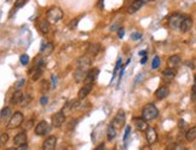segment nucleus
I'll return each mask as SVG.
<instances>
[{
	"label": "nucleus",
	"instance_id": "nucleus-14",
	"mask_svg": "<svg viewBox=\"0 0 196 150\" xmlns=\"http://www.w3.org/2000/svg\"><path fill=\"white\" fill-rule=\"evenodd\" d=\"M100 50H102L100 45L97 44V42H94V44H90V45H88V47H87V50H86V53L90 54V56H92V57H96V56L100 52Z\"/></svg>",
	"mask_w": 196,
	"mask_h": 150
},
{
	"label": "nucleus",
	"instance_id": "nucleus-49",
	"mask_svg": "<svg viewBox=\"0 0 196 150\" xmlns=\"http://www.w3.org/2000/svg\"><path fill=\"white\" fill-rule=\"evenodd\" d=\"M145 63H146V56L140 59V64H145Z\"/></svg>",
	"mask_w": 196,
	"mask_h": 150
},
{
	"label": "nucleus",
	"instance_id": "nucleus-18",
	"mask_svg": "<svg viewBox=\"0 0 196 150\" xmlns=\"http://www.w3.org/2000/svg\"><path fill=\"white\" fill-rule=\"evenodd\" d=\"M143 5H144V1H143V0H134V1L127 7V13H134V12H137L138 10L142 8Z\"/></svg>",
	"mask_w": 196,
	"mask_h": 150
},
{
	"label": "nucleus",
	"instance_id": "nucleus-51",
	"mask_svg": "<svg viewBox=\"0 0 196 150\" xmlns=\"http://www.w3.org/2000/svg\"><path fill=\"white\" fill-rule=\"evenodd\" d=\"M17 148H7V149H5V150H16Z\"/></svg>",
	"mask_w": 196,
	"mask_h": 150
},
{
	"label": "nucleus",
	"instance_id": "nucleus-31",
	"mask_svg": "<svg viewBox=\"0 0 196 150\" xmlns=\"http://www.w3.org/2000/svg\"><path fill=\"white\" fill-rule=\"evenodd\" d=\"M7 140H8V134L5 133V132H2V133H1V138H0V143H1V145H4L5 143H7Z\"/></svg>",
	"mask_w": 196,
	"mask_h": 150
},
{
	"label": "nucleus",
	"instance_id": "nucleus-5",
	"mask_svg": "<svg viewBox=\"0 0 196 150\" xmlns=\"http://www.w3.org/2000/svg\"><path fill=\"white\" fill-rule=\"evenodd\" d=\"M184 18H185V16L179 15V13L172 15V16L169 17V19H168V25H169V28H171V29H179L181 22L184 21Z\"/></svg>",
	"mask_w": 196,
	"mask_h": 150
},
{
	"label": "nucleus",
	"instance_id": "nucleus-50",
	"mask_svg": "<svg viewBox=\"0 0 196 150\" xmlns=\"http://www.w3.org/2000/svg\"><path fill=\"white\" fill-rule=\"evenodd\" d=\"M192 87L196 88V75H195V77H194V85H192Z\"/></svg>",
	"mask_w": 196,
	"mask_h": 150
},
{
	"label": "nucleus",
	"instance_id": "nucleus-30",
	"mask_svg": "<svg viewBox=\"0 0 196 150\" xmlns=\"http://www.w3.org/2000/svg\"><path fill=\"white\" fill-rule=\"evenodd\" d=\"M160 63H161V60H160V57H154V60H152V69H157L158 67H160Z\"/></svg>",
	"mask_w": 196,
	"mask_h": 150
},
{
	"label": "nucleus",
	"instance_id": "nucleus-24",
	"mask_svg": "<svg viewBox=\"0 0 196 150\" xmlns=\"http://www.w3.org/2000/svg\"><path fill=\"white\" fill-rule=\"evenodd\" d=\"M116 137V128L113 126V125H109L108 126V129H106V138L108 140H113L114 138Z\"/></svg>",
	"mask_w": 196,
	"mask_h": 150
},
{
	"label": "nucleus",
	"instance_id": "nucleus-46",
	"mask_svg": "<svg viewBox=\"0 0 196 150\" xmlns=\"http://www.w3.org/2000/svg\"><path fill=\"white\" fill-rule=\"evenodd\" d=\"M28 149V145L27 144H24V145H21V146H18L16 150H27Z\"/></svg>",
	"mask_w": 196,
	"mask_h": 150
},
{
	"label": "nucleus",
	"instance_id": "nucleus-10",
	"mask_svg": "<svg viewBox=\"0 0 196 150\" xmlns=\"http://www.w3.org/2000/svg\"><path fill=\"white\" fill-rule=\"evenodd\" d=\"M36 25H38V29H39V31L41 34H47L48 30H50V22L47 19H45V18L38 19Z\"/></svg>",
	"mask_w": 196,
	"mask_h": 150
},
{
	"label": "nucleus",
	"instance_id": "nucleus-2",
	"mask_svg": "<svg viewBox=\"0 0 196 150\" xmlns=\"http://www.w3.org/2000/svg\"><path fill=\"white\" fill-rule=\"evenodd\" d=\"M63 18V11L60 7L58 6H52L47 10V13H46V19L50 22V23H57L58 21H60Z\"/></svg>",
	"mask_w": 196,
	"mask_h": 150
},
{
	"label": "nucleus",
	"instance_id": "nucleus-23",
	"mask_svg": "<svg viewBox=\"0 0 196 150\" xmlns=\"http://www.w3.org/2000/svg\"><path fill=\"white\" fill-rule=\"evenodd\" d=\"M185 138L188 142H194L196 139V126L189 128L186 132H185Z\"/></svg>",
	"mask_w": 196,
	"mask_h": 150
},
{
	"label": "nucleus",
	"instance_id": "nucleus-22",
	"mask_svg": "<svg viewBox=\"0 0 196 150\" xmlns=\"http://www.w3.org/2000/svg\"><path fill=\"white\" fill-rule=\"evenodd\" d=\"M23 93L21 92V91H15V93L12 94V97H11V103L13 104V105H16V104H21V102H22V99H23Z\"/></svg>",
	"mask_w": 196,
	"mask_h": 150
},
{
	"label": "nucleus",
	"instance_id": "nucleus-32",
	"mask_svg": "<svg viewBox=\"0 0 196 150\" xmlns=\"http://www.w3.org/2000/svg\"><path fill=\"white\" fill-rule=\"evenodd\" d=\"M19 60H21V63H22L23 65L28 64V62H29V57H28V54H22L21 58H19Z\"/></svg>",
	"mask_w": 196,
	"mask_h": 150
},
{
	"label": "nucleus",
	"instance_id": "nucleus-43",
	"mask_svg": "<svg viewBox=\"0 0 196 150\" xmlns=\"http://www.w3.org/2000/svg\"><path fill=\"white\" fill-rule=\"evenodd\" d=\"M103 5H104V0H98V2H97V7H98L99 10H102V8L104 7Z\"/></svg>",
	"mask_w": 196,
	"mask_h": 150
},
{
	"label": "nucleus",
	"instance_id": "nucleus-40",
	"mask_svg": "<svg viewBox=\"0 0 196 150\" xmlns=\"http://www.w3.org/2000/svg\"><path fill=\"white\" fill-rule=\"evenodd\" d=\"M173 150H186V148H185L183 144H177V145L174 146Z\"/></svg>",
	"mask_w": 196,
	"mask_h": 150
},
{
	"label": "nucleus",
	"instance_id": "nucleus-27",
	"mask_svg": "<svg viewBox=\"0 0 196 150\" xmlns=\"http://www.w3.org/2000/svg\"><path fill=\"white\" fill-rule=\"evenodd\" d=\"M50 88V82L47 80H42L41 83H40V92L41 93H46Z\"/></svg>",
	"mask_w": 196,
	"mask_h": 150
},
{
	"label": "nucleus",
	"instance_id": "nucleus-34",
	"mask_svg": "<svg viewBox=\"0 0 196 150\" xmlns=\"http://www.w3.org/2000/svg\"><path fill=\"white\" fill-rule=\"evenodd\" d=\"M131 39L132 40H139V39H142V34L140 33H133L131 35Z\"/></svg>",
	"mask_w": 196,
	"mask_h": 150
},
{
	"label": "nucleus",
	"instance_id": "nucleus-19",
	"mask_svg": "<svg viewBox=\"0 0 196 150\" xmlns=\"http://www.w3.org/2000/svg\"><path fill=\"white\" fill-rule=\"evenodd\" d=\"M191 27H192V19L190 18V17H188V16H185V18H184V21L181 22V24H180V31L181 33H186V31H189L190 29H191Z\"/></svg>",
	"mask_w": 196,
	"mask_h": 150
},
{
	"label": "nucleus",
	"instance_id": "nucleus-48",
	"mask_svg": "<svg viewBox=\"0 0 196 150\" xmlns=\"http://www.w3.org/2000/svg\"><path fill=\"white\" fill-rule=\"evenodd\" d=\"M139 56H140V57H145V56H146V51H140V52H139Z\"/></svg>",
	"mask_w": 196,
	"mask_h": 150
},
{
	"label": "nucleus",
	"instance_id": "nucleus-3",
	"mask_svg": "<svg viewBox=\"0 0 196 150\" xmlns=\"http://www.w3.org/2000/svg\"><path fill=\"white\" fill-rule=\"evenodd\" d=\"M157 115H158V110H157V108H156L154 104L149 103V104L144 105V108H143V110H142V117H143L144 120L151 121V120L156 119Z\"/></svg>",
	"mask_w": 196,
	"mask_h": 150
},
{
	"label": "nucleus",
	"instance_id": "nucleus-9",
	"mask_svg": "<svg viewBox=\"0 0 196 150\" xmlns=\"http://www.w3.org/2000/svg\"><path fill=\"white\" fill-rule=\"evenodd\" d=\"M56 144H57V138L54 135H50L42 143V149L44 150H54Z\"/></svg>",
	"mask_w": 196,
	"mask_h": 150
},
{
	"label": "nucleus",
	"instance_id": "nucleus-7",
	"mask_svg": "<svg viewBox=\"0 0 196 150\" xmlns=\"http://www.w3.org/2000/svg\"><path fill=\"white\" fill-rule=\"evenodd\" d=\"M51 121H52V126L58 128V127H60L65 122V114L63 111H58L54 115H52Z\"/></svg>",
	"mask_w": 196,
	"mask_h": 150
},
{
	"label": "nucleus",
	"instance_id": "nucleus-26",
	"mask_svg": "<svg viewBox=\"0 0 196 150\" xmlns=\"http://www.w3.org/2000/svg\"><path fill=\"white\" fill-rule=\"evenodd\" d=\"M10 116H12V115H11V109H10L8 106L4 108V109L1 110V121L5 122V120H7Z\"/></svg>",
	"mask_w": 196,
	"mask_h": 150
},
{
	"label": "nucleus",
	"instance_id": "nucleus-44",
	"mask_svg": "<svg viewBox=\"0 0 196 150\" xmlns=\"http://www.w3.org/2000/svg\"><path fill=\"white\" fill-rule=\"evenodd\" d=\"M104 149H105L104 143H102V144H99L98 146H96V148H94V150H104Z\"/></svg>",
	"mask_w": 196,
	"mask_h": 150
},
{
	"label": "nucleus",
	"instance_id": "nucleus-20",
	"mask_svg": "<svg viewBox=\"0 0 196 150\" xmlns=\"http://www.w3.org/2000/svg\"><path fill=\"white\" fill-rule=\"evenodd\" d=\"M168 93H169V88L167 86H160L155 92V97L157 99H163L168 96Z\"/></svg>",
	"mask_w": 196,
	"mask_h": 150
},
{
	"label": "nucleus",
	"instance_id": "nucleus-28",
	"mask_svg": "<svg viewBox=\"0 0 196 150\" xmlns=\"http://www.w3.org/2000/svg\"><path fill=\"white\" fill-rule=\"evenodd\" d=\"M30 100H31V97L28 94V93H25L24 96H23V99H22V102H21V106H27L29 103H30Z\"/></svg>",
	"mask_w": 196,
	"mask_h": 150
},
{
	"label": "nucleus",
	"instance_id": "nucleus-16",
	"mask_svg": "<svg viewBox=\"0 0 196 150\" xmlns=\"http://www.w3.org/2000/svg\"><path fill=\"white\" fill-rule=\"evenodd\" d=\"M13 143H15L16 145H18V146L27 144V133H25V131H23V132L16 134V135L13 137Z\"/></svg>",
	"mask_w": 196,
	"mask_h": 150
},
{
	"label": "nucleus",
	"instance_id": "nucleus-21",
	"mask_svg": "<svg viewBox=\"0 0 196 150\" xmlns=\"http://www.w3.org/2000/svg\"><path fill=\"white\" fill-rule=\"evenodd\" d=\"M98 73H99V69L97 68H93V69H90V71L87 73V77L85 80V83H93V81L97 79L98 76Z\"/></svg>",
	"mask_w": 196,
	"mask_h": 150
},
{
	"label": "nucleus",
	"instance_id": "nucleus-12",
	"mask_svg": "<svg viewBox=\"0 0 196 150\" xmlns=\"http://www.w3.org/2000/svg\"><path fill=\"white\" fill-rule=\"evenodd\" d=\"M133 122H134V126H136V128H137L138 131L144 132V131H146V129L149 128V127H148L146 120H144L143 117H134V119H133Z\"/></svg>",
	"mask_w": 196,
	"mask_h": 150
},
{
	"label": "nucleus",
	"instance_id": "nucleus-42",
	"mask_svg": "<svg viewBox=\"0 0 196 150\" xmlns=\"http://www.w3.org/2000/svg\"><path fill=\"white\" fill-rule=\"evenodd\" d=\"M191 100H196V88H194L192 87V90H191Z\"/></svg>",
	"mask_w": 196,
	"mask_h": 150
},
{
	"label": "nucleus",
	"instance_id": "nucleus-33",
	"mask_svg": "<svg viewBox=\"0 0 196 150\" xmlns=\"http://www.w3.org/2000/svg\"><path fill=\"white\" fill-rule=\"evenodd\" d=\"M120 64H121V58H117V62H116V65H115V69H114V74H113V77L116 75V71L119 70L120 68Z\"/></svg>",
	"mask_w": 196,
	"mask_h": 150
},
{
	"label": "nucleus",
	"instance_id": "nucleus-15",
	"mask_svg": "<svg viewBox=\"0 0 196 150\" xmlns=\"http://www.w3.org/2000/svg\"><path fill=\"white\" fill-rule=\"evenodd\" d=\"M92 87H93V83H85V85L80 88V91H79V93H77L79 99H83V98H86L87 94L91 92Z\"/></svg>",
	"mask_w": 196,
	"mask_h": 150
},
{
	"label": "nucleus",
	"instance_id": "nucleus-1",
	"mask_svg": "<svg viewBox=\"0 0 196 150\" xmlns=\"http://www.w3.org/2000/svg\"><path fill=\"white\" fill-rule=\"evenodd\" d=\"M91 68V58L87 56H82L76 60V69L74 71V80L77 83H81L86 80L87 73Z\"/></svg>",
	"mask_w": 196,
	"mask_h": 150
},
{
	"label": "nucleus",
	"instance_id": "nucleus-35",
	"mask_svg": "<svg viewBox=\"0 0 196 150\" xmlns=\"http://www.w3.org/2000/svg\"><path fill=\"white\" fill-rule=\"evenodd\" d=\"M77 121H79L77 119H74V120H71V122H70V125H69V127H68V129H69V131H71V129H73V128H74V127L76 126V123H77Z\"/></svg>",
	"mask_w": 196,
	"mask_h": 150
},
{
	"label": "nucleus",
	"instance_id": "nucleus-4",
	"mask_svg": "<svg viewBox=\"0 0 196 150\" xmlns=\"http://www.w3.org/2000/svg\"><path fill=\"white\" fill-rule=\"evenodd\" d=\"M23 120H24V116L21 111H16L15 114H12V116L10 117L8 122H7V128L8 129H13V128H17L19 127L22 123H23Z\"/></svg>",
	"mask_w": 196,
	"mask_h": 150
},
{
	"label": "nucleus",
	"instance_id": "nucleus-39",
	"mask_svg": "<svg viewBox=\"0 0 196 150\" xmlns=\"http://www.w3.org/2000/svg\"><path fill=\"white\" fill-rule=\"evenodd\" d=\"M129 132H131V127H129V126H127V127H126V131H125V135H123V140H125V142H126V139H127V137H128Z\"/></svg>",
	"mask_w": 196,
	"mask_h": 150
},
{
	"label": "nucleus",
	"instance_id": "nucleus-41",
	"mask_svg": "<svg viewBox=\"0 0 196 150\" xmlns=\"http://www.w3.org/2000/svg\"><path fill=\"white\" fill-rule=\"evenodd\" d=\"M47 100H48V99H47V97L42 96V97L40 98V104H41V105H45V104H47Z\"/></svg>",
	"mask_w": 196,
	"mask_h": 150
},
{
	"label": "nucleus",
	"instance_id": "nucleus-47",
	"mask_svg": "<svg viewBox=\"0 0 196 150\" xmlns=\"http://www.w3.org/2000/svg\"><path fill=\"white\" fill-rule=\"evenodd\" d=\"M140 150H151V148H150L149 145H144V146H142Z\"/></svg>",
	"mask_w": 196,
	"mask_h": 150
},
{
	"label": "nucleus",
	"instance_id": "nucleus-17",
	"mask_svg": "<svg viewBox=\"0 0 196 150\" xmlns=\"http://www.w3.org/2000/svg\"><path fill=\"white\" fill-rule=\"evenodd\" d=\"M174 76H175V69H173V68H166L162 71V79L166 82H169L171 80H173Z\"/></svg>",
	"mask_w": 196,
	"mask_h": 150
},
{
	"label": "nucleus",
	"instance_id": "nucleus-11",
	"mask_svg": "<svg viewBox=\"0 0 196 150\" xmlns=\"http://www.w3.org/2000/svg\"><path fill=\"white\" fill-rule=\"evenodd\" d=\"M145 138H146V142H148L149 144L156 143V140H157V133H156L155 128L149 127V128L145 131Z\"/></svg>",
	"mask_w": 196,
	"mask_h": 150
},
{
	"label": "nucleus",
	"instance_id": "nucleus-29",
	"mask_svg": "<svg viewBox=\"0 0 196 150\" xmlns=\"http://www.w3.org/2000/svg\"><path fill=\"white\" fill-rule=\"evenodd\" d=\"M79 21H80V17H76V18H74V19H71L69 23H68V27H69V29H75L76 27H77V23H79Z\"/></svg>",
	"mask_w": 196,
	"mask_h": 150
},
{
	"label": "nucleus",
	"instance_id": "nucleus-6",
	"mask_svg": "<svg viewBox=\"0 0 196 150\" xmlns=\"http://www.w3.org/2000/svg\"><path fill=\"white\" fill-rule=\"evenodd\" d=\"M125 117H126L125 111H123V110H119V111H117V114L115 115V117L113 119L111 125H113V126H114L116 129L122 128V126H123V123H125Z\"/></svg>",
	"mask_w": 196,
	"mask_h": 150
},
{
	"label": "nucleus",
	"instance_id": "nucleus-13",
	"mask_svg": "<svg viewBox=\"0 0 196 150\" xmlns=\"http://www.w3.org/2000/svg\"><path fill=\"white\" fill-rule=\"evenodd\" d=\"M180 63H181V59H180V56H179V54H173V56H171V57L167 59L168 68L175 69V68H178V67L180 65Z\"/></svg>",
	"mask_w": 196,
	"mask_h": 150
},
{
	"label": "nucleus",
	"instance_id": "nucleus-36",
	"mask_svg": "<svg viewBox=\"0 0 196 150\" xmlns=\"http://www.w3.org/2000/svg\"><path fill=\"white\" fill-rule=\"evenodd\" d=\"M117 35H119V38H120V39H122V38H123V35H125V29H123L122 27H120V28H119V30H117Z\"/></svg>",
	"mask_w": 196,
	"mask_h": 150
},
{
	"label": "nucleus",
	"instance_id": "nucleus-8",
	"mask_svg": "<svg viewBox=\"0 0 196 150\" xmlns=\"http://www.w3.org/2000/svg\"><path fill=\"white\" fill-rule=\"evenodd\" d=\"M50 132V125L47 121H40L36 126H35V134L36 135H44L46 133Z\"/></svg>",
	"mask_w": 196,
	"mask_h": 150
},
{
	"label": "nucleus",
	"instance_id": "nucleus-25",
	"mask_svg": "<svg viewBox=\"0 0 196 150\" xmlns=\"http://www.w3.org/2000/svg\"><path fill=\"white\" fill-rule=\"evenodd\" d=\"M52 50H53V45L52 44H45V42H42V45H41V48H40V52L41 53H45L46 56L47 54H50L51 52H52Z\"/></svg>",
	"mask_w": 196,
	"mask_h": 150
},
{
	"label": "nucleus",
	"instance_id": "nucleus-38",
	"mask_svg": "<svg viewBox=\"0 0 196 150\" xmlns=\"http://www.w3.org/2000/svg\"><path fill=\"white\" fill-rule=\"evenodd\" d=\"M25 1H27V0H16L15 6H16V7H22V6L25 4Z\"/></svg>",
	"mask_w": 196,
	"mask_h": 150
},
{
	"label": "nucleus",
	"instance_id": "nucleus-45",
	"mask_svg": "<svg viewBox=\"0 0 196 150\" xmlns=\"http://www.w3.org/2000/svg\"><path fill=\"white\" fill-rule=\"evenodd\" d=\"M178 125H179L180 128H184V127L186 126V122H185L184 120H179V123H178Z\"/></svg>",
	"mask_w": 196,
	"mask_h": 150
},
{
	"label": "nucleus",
	"instance_id": "nucleus-37",
	"mask_svg": "<svg viewBox=\"0 0 196 150\" xmlns=\"http://www.w3.org/2000/svg\"><path fill=\"white\" fill-rule=\"evenodd\" d=\"M23 83H24V79H21V80L16 83V91H19V88L23 86Z\"/></svg>",
	"mask_w": 196,
	"mask_h": 150
}]
</instances>
